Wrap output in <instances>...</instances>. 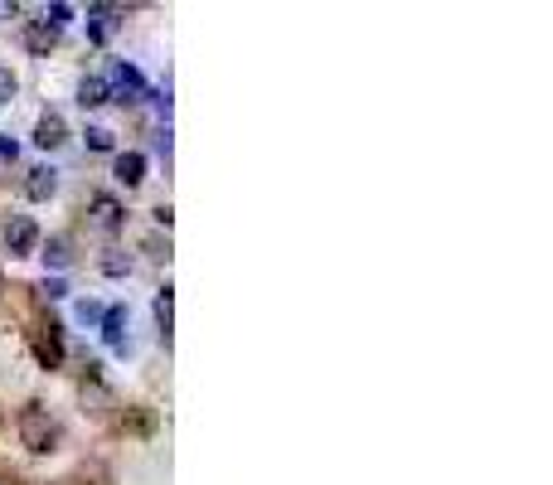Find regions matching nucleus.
<instances>
[{
  "label": "nucleus",
  "instance_id": "obj_20",
  "mask_svg": "<svg viewBox=\"0 0 553 485\" xmlns=\"http://www.w3.org/2000/svg\"><path fill=\"white\" fill-rule=\"evenodd\" d=\"M15 156H19V141L10 131H0V160H15Z\"/></svg>",
  "mask_w": 553,
  "mask_h": 485
},
{
  "label": "nucleus",
  "instance_id": "obj_13",
  "mask_svg": "<svg viewBox=\"0 0 553 485\" xmlns=\"http://www.w3.org/2000/svg\"><path fill=\"white\" fill-rule=\"evenodd\" d=\"M54 29H44V25H29L25 29V49H29V54H39V59H44L49 54V49H54Z\"/></svg>",
  "mask_w": 553,
  "mask_h": 485
},
{
  "label": "nucleus",
  "instance_id": "obj_9",
  "mask_svg": "<svg viewBox=\"0 0 553 485\" xmlns=\"http://www.w3.org/2000/svg\"><path fill=\"white\" fill-rule=\"evenodd\" d=\"M112 175H117V184L136 190V184L146 180V156H141V151H121V156H117V165H112Z\"/></svg>",
  "mask_w": 553,
  "mask_h": 485
},
{
  "label": "nucleus",
  "instance_id": "obj_2",
  "mask_svg": "<svg viewBox=\"0 0 553 485\" xmlns=\"http://www.w3.org/2000/svg\"><path fill=\"white\" fill-rule=\"evenodd\" d=\"M107 98L112 102H121V107H131V102H146V78H141V68L136 64H127V59H112V68H107Z\"/></svg>",
  "mask_w": 553,
  "mask_h": 485
},
{
  "label": "nucleus",
  "instance_id": "obj_16",
  "mask_svg": "<svg viewBox=\"0 0 553 485\" xmlns=\"http://www.w3.org/2000/svg\"><path fill=\"white\" fill-rule=\"evenodd\" d=\"M83 137H88V151H112V146H117V141H112V131H107V127H88Z\"/></svg>",
  "mask_w": 553,
  "mask_h": 485
},
{
  "label": "nucleus",
  "instance_id": "obj_6",
  "mask_svg": "<svg viewBox=\"0 0 553 485\" xmlns=\"http://www.w3.org/2000/svg\"><path fill=\"white\" fill-rule=\"evenodd\" d=\"M117 15H121L117 5H92V10H88V39H92V44H107V39H112V29L121 25Z\"/></svg>",
  "mask_w": 553,
  "mask_h": 485
},
{
  "label": "nucleus",
  "instance_id": "obj_15",
  "mask_svg": "<svg viewBox=\"0 0 553 485\" xmlns=\"http://www.w3.org/2000/svg\"><path fill=\"white\" fill-rule=\"evenodd\" d=\"M68 20H74V5H44V20H39V25H44V29H54V35H58V29H64Z\"/></svg>",
  "mask_w": 553,
  "mask_h": 485
},
{
  "label": "nucleus",
  "instance_id": "obj_5",
  "mask_svg": "<svg viewBox=\"0 0 553 485\" xmlns=\"http://www.w3.org/2000/svg\"><path fill=\"white\" fill-rule=\"evenodd\" d=\"M127 321H131V311L127 306H107V311H102V340H107L112 349H121V355H127Z\"/></svg>",
  "mask_w": 553,
  "mask_h": 485
},
{
  "label": "nucleus",
  "instance_id": "obj_10",
  "mask_svg": "<svg viewBox=\"0 0 553 485\" xmlns=\"http://www.w3.org/2000/svg\"><path fill=\"white\" fill-rule=\"evenodd\" d=\"M102 102H112L107 98V82H102L97 74H88L83 82H78V107H102Z\"/></svg>",
  "mask_w": 553,
  "mask_h": 485
},
{
  "label": "nucleus",
  "instance_id": "obj_4",
  "mask_svg": "<svg viewBox=\"0 0 553 485\" xmlns=\"http://www.w3.org/2000/svg\"><path fill=\"white\" fill-rule=\"evenodd\" d=\"M92 223H97L102 233H117L121 223H127V209H121L117 194H92Z\"/></svg>",
  "mask_w": 553,
  "mask_h": 485
},
{
  "label": "nucleus",
  "instance_id": "obj_19",
  "mask_svg": "<svg viewBox=\"0 0 553 485\" xmlns=\"http://www.w3.org/2000/svg\"><path fill=\"white\" fill-rule=\"evenodd\" d=\"M10 98H15V74H10V68H0V107H5Z\"/></svg>",
  "mask_w": 553,
  "mask_h": 485
},
{
  "label": "nucleus",
  "instance_id": "obj_8",
  "mask_svg": "<svg viewBox=\"0 0 553 485\" xmlns=\"http://www.w3.org/2000/svg\"><path fill=\"white\" fill-rule=\"evenodd\" d=\"M54 190H58V170H54V165H35L29 180H25V194L35 204H44V199H54Z\"/></svg>",
  "mask_w": 553,
  "mask_h": 485
},
{
  "label": "nucleus",
  "instance_id": "obj_18",
  "mask_svg": "<svg viewBox=\"0 0 553 485\" xmlns=\"http://www.w3.org/2000/svg\"><path fill=\"white\" fill-rule=\"evenodd\" d=\"M39 292H44L49 301H64V296H68V282H64V277H44V286H39Z\"/></svg>",
  "mask_w": 553,
  "mask_h": 485
},
{
  "label": "nucleus",
  "instance_id": "obj_17",
  "mask_svg": "<svg viewBox=\"0 0 553 485\" xmlns=\"http://www.w3.org/2000/svg\"><path fill=\"white\" fill-rule=\"evenodd\" d=\"M74 311H78V321H83V325H102V311H107V306H97V301L88 296V301L74 306Z\"/></svg>",
  "mask_w": 553,
  "mask_h": 485
},
{
  "label": "nucleus",
  "instance_id": "obj_11",
  "mask_svg": "<svg viewBox=\"0 0 553 485\" xmlns=\"http://www.w3.org/2000/svg\"><path fill=\"white\" fill-rule=\"evenodd\" d=\"M97 267H102L107 277H131V267H136V262H131V253H121V247H107Z\"/></svg>",
  "mask_w": 553,
  "mask_h": 485
},
{
  "label": "nucleus",
  "instance_id": "obj_1",
  "mask_svg": "<svg viewBox=\"0 0 553 485\" xmlns=\"http://www.w3.org/2000/svg\"><path fill=\"white\" fill-rule=\"evenodd\" d=\"M15 432H19V442H25L29 451H54V442H58V427H54V418H49V408L44 403H29L25 412H19V422H15Z\"/></svg>",
  "mask_w": 553,
  "mask_h": 485
},
{
  "label": "nucleus",
  "instance_id": "obj_7",
  "mask_svg": "<svg viewBox=\"0 0 553 485\" xmlns=\"http://www.w3.org/2000/svg\"><path fill=\"white\" fill-rule=\"evenodd\" d=\"M64 141H68L64 117H58V112H44V117H39V127H35V146L39 151H58Z\"/></svg>",
  "mask_w": 553,
  "mask_h": 485
},
{
  "label": "nucleus",
  "instance_id": "obj_3",
  "mask_svg": "<svg viewBox=\"0 0 553 485\" xmlns=\"http://www.w3.org/2000/svg\"><path fill=\"white\" fill-rule=\"evenodd\" d=\"M35 243H39L35 219H29V214H10L5 219V247L10 253H35Z\"/></svg>",
  "mask_w": 553,
  "mask_h": 485
},
{
  "label": "nucleus",
  "instance_id": "obj_14",
  "mask_svg": "<svg viewBox=\"0 0 553 485\" xmlns=\"http://www.w3.org/2000/svg\"><path fill=\"white\" fill-rule=\"evenodd\" d=\"M39 359H44L49 369L64 364V345H58V325H49V340H39Z\"/></svg>",
  "mask_w": 553,
  "mask_h": 485
},
{
  "label": "nucleus",
  "instance_id": "obj_21",
  "mask_svg": "<svg viewBox=\"0 0 553 485\" xmlns=\"http://www.w3.org/2000/svg\"><path fill=\"white\" fill-rule=\"evenodd\" d=\"M0 292H5V277H0Z\"/></svg>",
  "mask_w": 553,
  "mask_h": 485
},
{
  "label": "nucleus",
  "instance_id": "obj_12",
  "mask_svg": "<svg viewBox=\"0 0 553 485\" xmlns=\"http://www.w3.org/2000/svg\"><path fill=\"white\" fill-rule=\"evenodd\" d=\"M39 257H44V267H54V272H64V267L74 262V253H68V239H49Z\"/></svg>",
  "mask_w": 553,
  "mask_h": 485
}]
</instances>
